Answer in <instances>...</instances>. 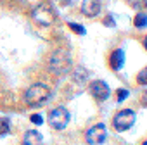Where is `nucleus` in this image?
Masks as SVG:
<instances>
[{
  "label": "nucleus",
  "instance_id": "obj_20",
  "mask_svg": "<svg viewBox=\"0 0 147 145\" xmlns=\"http://www.w3.org/2000/svg\"><path fill=\"white\" fill-rule=\"evenodd\" d=\"M144 47H145V50H147V36L144 38Z\"/></svg>",
  "mask_w": 147,
  "mask_h": 145
},
{
  "label": "nucleus",
  "instance_id": "obj_21",
  "mask_svg": "<svg viewBox=\"0 0 147 145\" xmlns=\"http://www.w3.org/2000/svg\"><path fill=\"white\" fill-rule=\"evenodd\" d=\"M142 145H147V140H145V142H144V143H142Z\"/></svg>",
  "mask_w": 147,
  "mask_h": 145
},
{
  "label": "nucleus",
  "instance_id": "obj_16",
  "mask_svg": "<svg viewBox=\"0 0 147 145\" xmlns=\"http://www.w3.org/2000/svg\"><path fill=\"white\" fill-rule=\"evenodd\" d=\"M128 95H130V92H128V90L119 88V90H118V102H123L125 99H128Z\"/></svg>",
  "mask_w": 147,
  "mask_h": 145
},
{
  "label": "nucleus",
  "instance_id": "obj_17",
  "mask_svg": "<svg viewBox=\"0 0 147 145\" xmlns=\"http://www.w3.org/2000/svg\"><path fill=\"white\" fill-rule=\"evenodd\" d=\"M30 119H31V123H33V124H42V123H43V117H42L40 114H31V117H30Z\"/></svg>",
  "mask_w": 147,
  "mask_h": 145
},
{
  "label": "nucleus",
  "instance_id": "obj_2",
  "mask_svg": "<svg viewBox=\"0 0 147 145\" xmlns=\"http://www.w3.org/2000/svg\"><path fill=\"white\" fill-rule=\"evenodd\" d=\"M49 99H50V88L43 83H33L24 92V102L30 107H40L47 104Z\"/></svg>",
  "mask_w": 147,
  "mask_h": 145
},
{
  "label": "nucleus",
  "instance_id": "obj_7",
  "mask_svg": "<svg viewBox=\"0 0 147 145\" xmlns=\"http://www.w3.org/2000/svg\"><path fill=\"white\" fill-rule=\"evenodd\" d=\"M90 92H92V95H94L99 102L107 100L109 95H111L109 87H107L102 80H95V81H92V83H90Z\"/></svg>",
  "mask_w": 147,
  "mask_h": 145
},
{
  "label": "nucleus",
  "instance_id": "obj_3",
  "mask_svg": "<svg viewBox=\"0 0 147 145\" xmlns=\"http://www.w3.org/2000/svg\"><path fill=\"white\" fill-rule=\"evenodd\" d=\"M31 17L35 23H38L40 26H52L55 21V12L52 9V5L49 2H40L33 11H31Z\"/></svg>",
  "mask_w": 147,
  "mask_h": 145
},
{
  "label": "nucleus",
  "instance_id": "obj_10",
  "mask_svg": "<svg viewBox=\"0 0 147 145\" xmlns=\"http://www.w3.org/2000/svg\"><path fill=\"white\" fill-rule=\"evenodd\" d=\"M42 142H43L42 135L38 131H35V130L26 131L24 136H23V145H42Z\"/></svg>",
  "mask_w": 147,
  "mask_h": 145
},
{
  "label": "nucleus",
  "instance_id": "obj_12",
  "mask_svg": "<svg viewBox=\"0 0 147 145\" xmlns=\"http://www.w3.org/2000/svg\"><path fill=\"white\" fill-rule=\"evenodd\" d=\"M133 24H135L137 28H147V14L138 12V14L135 16V19H133Z\"/></svg>",
  "mask_w": 147,
  "mask_h": 145
},
{
  "label": "nucleus",
  "instance_id": "obj_8",
  "mask_svg": "<svg viewBox=\"0 0 147 145\" xmlns=\"http://www.w3.org/2000/svg\"><path fill=\"white\" fill-rule=\"evenodd\" d=\"M102 9V4L100 0H83L82 4V12L87 16V17H95Z\"/></svg>",
  "mask_w": 147,
  "mask_h": 145
},
{
  "label": "nucleus",
  "instance_id": "obj_18",
  "mask_svg": "<svg viewBox=\"0 0 147 145\" xmlns=\"http://www.w3.org/2000/svg\"><path fill=\"white\" fill-rule=\"evenodd\" d=\"M104 23H106L107 26H114V19H113V17H107V19H106Z\"/></svg>",
  "mask_w": 147,
  "mask_h": 145
},
{
  "label": "nucleus",
  "instance_id": "obj_5",
  "mask_svg": "<svg viewBox=\"0 0 147 145\" xmlns=\"http://www.w3.org/2000/svg\"><path fill=\"white\" fill-rule=\"evenodd\" d=\"M49 124L54 130H64L69 124V112L66 107H55L49 112Z\"/></svg>",
  "mask_w": 147,
  "mask_h": 145
},
{
  "label": "nucleus",
  "instance_id": "obj_1",
  "mask_svg": "<svg viewBox=\"0 0 147 145\" xmlns=\"http://www.w3.org/2000/svg\"><path fill=\"white\" fill-rule=\"evenodd\" d=\"M49 71L54 72L57 76H64L67 72L73 71V59L71 54L67 50H55L50 57H49Z\"/></svg>",
  "mask_w": 147,
  "mask_h": 145
},
{
  "label": "nucleus",
  "instance_id": "obj_4",
  "mask_svg": "<svg viewBox=\"0 0 147 145\" xmlns=\"http://www.w3.org/2000/svg\"><path fill=\"white\" fill-rule=\"evenodd\" d=\"M135 119H137L135 111H131V109H123V111H119V112L114 116L113 126H114L116 131H128V130L135 124Z\"/></svg>",
  "mask_w": 147,
  "mask_h": 145
},
{
  "label": "nucleus",
  "instance_id": "obj_6",
  "mask_svg": "<svg viewBox=\"0 0 147 145\" xmlns=\"http://www.w3.org/2000/svg\"><path fill=\"white\" fill-rule=\"evenodd\" d=\"M107 138V128L106 124L99 123L95 126H92L87 133H85V140L88 145H102Z\"/></svg>",
  "mask_w": 147,
  "mask_h": 145
},
{
  "label": "nucleus",
  "instance_id": "obj_14",
  "mask_svg": "<svg viewBox=\"0 0 147 145\" xmlns=\"http://www.w3.org/2000/svg\"><path fill=\"white\" fill-rule=\"evenodd\" d=\"M67 26H69L73 31H75L76 35H85V33H87V30H85L82 24H78V23H67Z\"/></svg>",
  "mask_w": 147,
  "mask_h": 145
},
{
  "label": "nucleus",
  "instance_id": "obj_9",
  "mask_svg": "<svg viewBox=\"0 0 147 145\" xmlns=\"http://www.w3.org/2000/svg\"><path fill=\"white\" fill-rule=\"evenodd\" d=\"M109 64H111L113 71H119L123 67V64H125V50L123 48H116L111 54V57H109Z\"/></svg>",
  "mask_w": 147,
  "mask_h": 145
},
{
  "label": "nucleus",
  "instance_id": "obj_13",
  "mask_svg": "<svg viewBox=\"0 0 147 145\" xmlns=\"http://www.w3.org/2000/svg\"><path fill=\"white\" fill-rule=\"evenodd\" d=\"M130 7H133L135 11H144L147 7V0H128Z\"/></svg>",
  "mask_w": 147,
  "mask_h": 145
},
{
  "label": "nucleus",
  "instance_id": "obj_15",
  "mask_svg": "<svg viewBox=\"0 0 147 145\" xmlns=\"http://www.w3.org/2000/svg\"><path fill=\"white\" fill-rule=\"evenodd\" d=\"M137 81L140 83V85H147V66L144 67V69H140V72L137 75Z\"/></svg>",
  "mask_w": 147,
  "mask_h": 145
},
{
  "label": "nucleus",
  "instance_id": "obj_11",
  "mask_svg": "<svg viewBox=\"0 0 147 145\" xmlns=\"http://www.w3.org/2000/svg\"><path fill=\"white\" fill-rule=\"evenodd\" d=\"M11 133V121L7 117H0V136Z\"/></svg>",
  "mask_w": 147,
  "mask_h": 145
},
{
  "label": "nucleus",
  "instance_id": "obj_19",
  "mask_svg": "<svg viewBox=\"0 0 147 145\" xmlns=\"http://www.w3.org/2000/svg\"><path fill=\"white\" fill-rule=\"evenodd\" d=\"M142 104L147 107V92H144V95H142Z\"/></svg>",
  "mask_w": 147,
  "mask_h": 145
}]
</instances>
